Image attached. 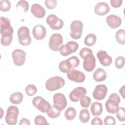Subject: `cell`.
<instances>
[{
    "mask_svg": "<svg viewBox=\"0 0 125 125\" xmlns=\"http://www.w3.org/2000/svg\"><path fill=\"white\" fill-rule=\"evenodd\" d=\"M80 57L83 59V67L87 72H91L96 66V59L92 51L88 47L82 48L79 52Z\"/></svg>",
    "mask_w": 125,
    "mask_h": 125,
    "instance_id": "cell-2",
    "label": "cell"
},
{
    "mask_svg": "<svg viewBox=\"0 0 125 125\" xmlns=\"http://www.w3.org/2000/svg\"><path fill=\"white\" fill-rule=\"evenodd\" d=\"M90 118V115L88 109L84 108L82 109L80 112L79 119L83 123H87Z\"/></svg>",
    "mask_w": 125,
    "mask_h": 125,
    "instance_id": "cell-26",
    "label": "cell"
},
{
    "mask_svg": "<svg viewBox=\"0 0 125 125\" xmlns=\"http://www.w3.org/2000/svg\"><path fill=\"white\" fill-rule=\"evenodd\" d=\"M76 116V111L73 107H68L64 112V117L68 121L73 120Z\"/></svg>",
    "mask_w": 125,
    "mask_h": 125,
    "instance_id": "cell-27",
    "label": "cell"
},
{
    "mask_svg": "<svg viewBox=\"0 0 125 125\" xmlns=\"http://www.w3.org/2000/svg\"><path fill=\"white\" fill-rule=\"evenodd\" d=\"M46 21L50 27L53 30H60L63 26V21L54 14H50L46 18Z\"/></svg>",
    "mask_w": 125,
    "mask_h": 125,
    "instance_id": "cell-13",
    "label": "cell"
},
{
    "mask_svg": "<svg viewBox=\"0 0 125 125\" xmlns=\"http://www.w3.org/2000/svg\"><path fill=\"white\" fill-rule=\"evenodd\" d=\"M79 48L78 43L74 41H69L62 45L59 51L63 56H67L71 53L75 52Z\"/></svg>",
    "mask_w": 125,
    "mask_h": 125,
    "instance_id": "cell-11",
    "label": "cell"
},
{
    "mask_svg": "<svg viewBox=\"0 0 125 125\" xmlns=\"http://www.w3.org/2000/svg\"><path fill=\"white\" fill-rule=\"evenodd\" d=\"M83 26V23L81 21H73L70 25V35L71 37L75 40L80 39L82 36Z\"/></svg>",
    "mask_w": 125,
    "mask_h": 125,
    "instance_id": "cell-7",
    "label": "cell"
},
{
    "mask_svg": "<svg viewBox=\"0 0 125 125\" xmlns=\"http://www.w3.org/2000/svg\"><path fill=\"white\" fill-rule=\"evenodd\" d=\"M53 105L58 110H63L67 106V102L65 96L62 93H57L53 97Z\"/></svg>",
    "mask_w": 125,
    "mask_h": 125,
    "instance_id": "cell-10",
    "label": "cell"
},
{
    "mask_svg": "<svg viewBox=\"0 0 125 125\" xmlns=\"http://www.w3.org/2000/svg\"><path fill=\"white\" fill-rule=\"evenodd\" d=\"M58 67L60 71L63 73H66L69 70L72 69L70 62L67 60L61 61L59 64Z\"/></svg>",
    "mask_w": 125,
    "mask_h": 125,
    "instance_id": "cell-29",
    "label": "cell"
},
{
    "mask_svg": "<svg viewBox=\"0 0 125 125\" xmlns=\"http://www.w3.org/2000/svg\"><path fill=\"white\" fill-rule=\"evenodd\" d=\"M125 85H123L122 87H121L120 88V90H119V93L121 95L123 99L125 98Z\"/></svg>",
    "mask_w": 125,
    "mask_h": 125,
    "instance_id": "cell-44",
    "label": "cell"
},
{
    "mask_svg": "<svg viewBox=\"0 0 125 125\" xmlns=\"http://www.w3.org/2000/svg\"><path fill=\"white\" fill-rule=\"evenodd\" d=\"M92 114L95 116L100 115L103 112V106L101 103L95 102L92 104L90 107Z\"/></svg>",
    "mask_w": 125,
    "mask_h": 125,
    "instance_id": "cell-23",
    "label": "cell"
},
{
    "mask_svg": "<svg viewBox=\"0 0 125 125\" xmlns=\"http://www.w3.org/2000/svg\"><path fill=\"white\" fill-rule=\"evenodd\" d=\"M63 45V38L60 33H54L50 37L48 45L50 49L58 51Z\"/></svg>",
    "mask_w": 125,
    "mask_h": 125,
    "instance_id": "cell-8",
    "label": "cell"
},
{
    "mask_svg": "<svg viewBox=\"0 0 125 125\" xmlns=\"http://www.w3.org/2000/svg\"><path fill=\"white\" fill-rule=\"evenodd\" d=\"M23 94L20 92H16L12 94L10 97V102L13 104H18L21 103L23 100Z\"/></svg>",
    "mask_w": 125,
    "mask_h": 125,
    "instance_id": "cell-24",
    "label": "cell"
},
{
    "mask_svg": "<svg viewBox=\"0 0 125 125\" xmlns=\"http://www.w3.org/2000/svg\"><path fill=\"white\" fill-rule=\"evenodd\" d=\"M64 84V80L60 76H56L49 78L45 82V86L47 90L53 91L61 88Z\"/></svg>",
    "mask_w": 125,
    "mask_h": 125,
    "instance_id": "cell-4",
    "label": "cell"
},
{
    "mask_svg": "<svg viewBox=\"0 0 125 125\" xmlns=\"http://www.w3.org/2000/svg\"><path fill=\"white\" fill-rule=\"evenodd\" d=\"M86 90L83 87H77L74 88L69 94L70 100L73 102H77L80 98L86 94Z\"/></svg>",
    "mask_w": 125,
    "mask_h": 125,
    "instance_id": "cell-16",
    "label": "cell"
},
{
    "mask_svg": "<svg viewBox=\"0 0 125 125\" xmlns=\"http://www.w3.org/2000/svg\"><path fill=\"white\" fill-rule=\"evenodd\" d=\"M67 60L70 62L72 69L77 67L80 64V60L76 56H72L68 58Z\"/></svg>",
    "mask_w": 125,
    "mask_h": 125,
    "instance_id": "cell-37",
    "label": "cell"
},
{
    "mask_svg": "<svg viewBox=\"0 0 125 125\" xmlns=\"http://www.w3.org/2000/svg\"><path fill=\"white\" fill-rule=\"evenodd\" d=\"M11 7V4L10 1L8 0H0V10L2 12L8 11Z\"/></svg>",
    "mask_w": 125,
    "mask_h": 125,
    "instance_id": "cell-33",
    "label": "cell"
},
{
    "mask_svg": "<svg viewBox=\"0 0 125 125\" xmlns=\"http://www.w3.org/2000/svg\"><path fill=\"white\" fill-rule=\"evenodd\" d=\"M45 6L49 9H54L57 4L56 0H45L44 1Z\"/></svg>",
    "mask_w": 125,
    "mask_h": 125,
    "instance_id": "cell-39",
    "label": "cell"
},
{
    "mask_svg": "<svg viewBox=\"0 0 125 125\" xmlns=\"http://www.w3.org/2000/svg\"><path fill=\"white\" fill-rule=\"evenodd\" d=\"M97 38L95 34H88L85 37L84 40V43L87 46H91L93 45L96 42Z\"/></svg>",
    "mask_w": 125,
    "mask_h": 125,
    "instance_id": "cell-25",
    "label": "cell"
},
{
    "mask_svg": "<svg viewBox=\"0 0 125 125\" xmlns=\"http://www.w3.org/2000/svg\"><path fill=\"white\" fill-rule=\"evenodd\" d=\"M0 21V43L3 46H8L11 44L13 40V28L8 18L1 17Z\"/></svg>",
    "mask_w": 125,
    "mask_h": 125,
    "instance_id": "cell-1",
    "label": "cell"
},
{
    "mask_svg": "<svg viewBox=\"0 0 125 125\" xmlns=\"http://www.w3.org/2000/svg\"><path fill=\"white\" fill-rule=\"evenodd\" d=\"M26 54L24 51L20 49H15L12 53V57L14 64L18 66L22 65L25 61Z\"/></svg>",
    "mask_w": 125,
    "mask_h": 125,
    "instance_id": "cell-12",
    "label": "cell"
},
{
    "mask_svg": "<svg viewBox=\"0 0 125 125\" xmlns=\"http://www.w3.org/2000/svg\"><path fill=\"white\" fill-rule=\"evenodd\" d=\"M80 104L82 107L84 108H88L91 103V99L87 96L83 95L80 99Z\"/></svg>",
    "mask_w": 125,
    "mask_h": 125,
    "instance_id": "cell-35",
    "label": "cell"
},
{
    "mask_svg": "<svg viewBox=\"0 0 125 125\" xmlns=\"http://www.w3.org/2000/svg\"><path fill=\"white\" fill-rule=\"evenodd\" d=\"M104 124L105 125H114L116 124L115 118L111 116H107L104 119Z\"/></svg>",
    "mask_w": 125,
    "mask_h": 125,
    "instance_id": "cell-40",
    "label": "cell"
},
{
    "mask_svg": "<svg viewBox=\"0 0 125 125\" xmlns=\"http://www.w3.org/2000/svg\"><path fill=\"white\" fill-rule=\"evenodd\" d=\"M32 104L34 107L43 113H46L51 106L48 101L41 96L34 98L32 100Z\"/></svg>",
    "mask_w": 125,
    "mask_h": 125,
    "instance_id": "cell-9",
    "label": "cell"
},
{
    "mask_svg": "<svg viewBox=\"0 0 125 125\" xmlns=\"http://www.w3.org/2000/svg\"><path fill=\"white\" fill-rule=\"evenodd\" d=\"M20 125H30V123L29 120L28 119L26 118H22L21 121L19 123Z\"/></svg>",
    "mask_w": 125,
    "mask_h": 125,
    "instance_id": "cell-43",
    "label": "cell"
},
{
    "mask_svg": "<svg viewBox=\"0 0 125 125\" xmlns=\"http://www.w3.org/2000/svg\"><path fill=\"white\" fill-rule=\"evenodd\" d=\"M107 90V87L105 84H98L96 86L93 92V97L98 101L102 100L106 96Z\"/></svg>",
    "mask_w": 125,
    "mask_h": 125,
    "instance_id": "cell-15",
    "label": "cell"
},
{
    "mask_svg": "<svg viewBox=\"0 0 125 125\" xmlns=\"http://www.w3.org/2000/svg\"><path fill=\"white\" fill-rule=\"evenodd\" d=\"M97 57L100 63L104 66L110 65L112 62V58L108 55L107 53L104 50H99L97 53Z\"/></svg>",
    "mask_w": 125,
    "mask_h": 125,
    "instance_id": "cell-17",
    "label": "cell"
},
{
    "mask_svg": "<svg viewBox=\"0 0 125 125\" xmlns=\"http://www.w3.org/2000/svg\"><path fill=\"white\" fill-rule=\"evenodd\" d=\"M110 11L108 4L105 2H100L96 4L94 7L95 13L99 16H104L107 14Z\"/></svg>",
    "mask_w": 125,
    "mask_h": 125,
    "instance_id": "cell-20",
    "label": "cell"
},
{
    "mask_svg": "<svg viewBox=\"0 0 125 125\" xmlns=\"http://www.w3.org/2000/svg\"><path fill=\"white\" fill-rule=\"evenodd\" d=\"M121 101L120 96L116 93H112L105 104L106 111L110 113L114 114L119 107Z\"/></svg>",
    "mask_w": 125,
    "mask_h": 125,
    "instance_id": "cell-3",
    "label": "cell"
},
{
    "mask_svg": "<svg viewBox=\"0 0 125 125\" xmlns=\"http://www.w3.org/2000/svg\"><path fill=\"white\" fill-rule=\"evenodd\" d=\"M66 73L68 79L71 81H73L75 83H81L83 82L85 80V75L83 73L79 70L71 69Z\"/></svg>",
    "mask_w": 125,
    "mask_h": 125,
    "instance_id": "cell-14",
    "label": "cell"
},
{
    "mask_svg": "<svg viewBox=\"0 0 125 125\" xmlns=\"http://www.w3.org/2000/svg\"><path fill=\"white\" fill-rule=\"evenodd\" d=\"M93 78L95 81L98 82L104 81L106 78V73L104 69L98 68L93 73Z\"/></svg>",
    "mask_w": 125,
    "mask_h": 125,
    "instance_id": "cell-22",
    "label": "cell"
},
{
    "mask_svg": "<svg viewBox=\"0 0 125 125\" xmlns=\"http://www.w3.org/2000/svg\"><path fill=\"white\" fill-rule=\"evenodd\" d=\"M32 34L34 38L37 40L43 39L46 34V30L44 26L38 24L35 26L32 29Z\"/></svg>",
    "mask_w": 125,
    "mask_h": 125,
    "instance_id": "cell-18",
    "label": "cell"
},
{
    "mask_svg": "<svg viewBox=\"0 0 125 125\" xmlns=\"http://www.w3.org/2000/svg\"><path fill=\"white\" fill-rule=\"evenodd\" d=\"M125 58L123 56H119L116 58L115 65L118 69L122 68L125 64Z\"/></svg>",
    "mask_w": 125,
    "mask_h": 125,
    "instance_id": "cell-38",
    "label": "cell"
},
{
    "mask_svg": "<svg viewBox=\"0 0 125 125\" xmlns=\"http://www.w3.org/2000/svg\"><path fill=\"white\" fill-rule=\"evenodd\" d=\"M25 91L28 96H32L37 93V88L34 84H29L26 86Z\"/></svg>",
    "mask_w": 125,
    "mask_h": 125,
    "instance_id": "cell-32",
    "label": "cell"
},
{
    "mask_svg": "<svg viewBox=\"0 0 125 125\" xmlns=\"http://www.w3.org/2000/svg\"><path fill=\"white\" fill-rule=\"evenodd\" d=\"M29 8L28 2L26 0H21L18 1L16 5V8L17 10H21L23 12H26Z\"/></svg>",
    "mask_w": 125,
    "mask_h": 125,
    "instance_id": "cell-30",
    "label": "cell"
},
{
    "mask_svg": "<svg viewBox=\"0 0 125 125\" xmlns=\"http://www.w3.org/2000/svg\"><path fill=\"white\" fill-rule=\"evenodd\" d=\"M106 22L109 27L115 29L121 25L122 19L116 15L111 14L106 18Z\"/></svg>",
    "mask_w": 125,
    "mask_h": 125,
    "instance_id": "cell-19",
    "label": "cell"
},
{
    "mask_svg": "<svg viewBox=\"0 0 125 125\" xmlns=\"http://www.w3.org/2000/svg\"><path fill=\"white\" fill-rule=\"evenodd\" d=\"M115 113L119 121L122 122L125 121V110L123 107H119Z\"/></svg>",
    "mask_w": 125,
    "mask_h": 125,
    "instance_id": "cell-34",
    "label": "cell"
},
{
    "mask_svg": "<svg viewBox=\"0 0 125 125\" xmlns=\"http://www.w3.org/2000/svg\"><path fill=\"white\" fill-rule=\"evenodd\" d=\"M18 37L20 43L23 46H27L31 42V38L28 27L25 26L19 28L17 32Z\"/></svg>",
    "mask_w": 125,
    "mask_h": 125,
    "instance_id": "cell-5",
    "label": "cell"
},
{
    "mask_svg": "<svg viewBox=\"0 0 125 125\" xmlns=\"http://www.w3.org/2000/svg\"><path fill=\"white\" fill-rule=\"evenodd\" d=\"M19 114V108L14 105L10 106L7 109L5 115V122L9 125H15L17 123Z\"/></svg>",
    "mask_w": 125,
    "mask_h": 125,
    "instance_id": "cell-6",
    "label": "cell"
},
{
    "mask_svg": "<svg viewBox=\"0 0 125 125\" xmlns=\"http://www.w3.org/2000/svg\"><path fill=\"white\" fill-rule=\"evenodd\" d=\"M110 4L114 8H118L121 6L123 3L122 0H111Z\"/></svg>",
    "mask_w": 125,
    "mask_h": 125,
    "instance_id": "cell-41",
    "label": "cell"
},
{
    "mask_svg": "<svg viewBox=\"0 0 125 125\" xmlns=\"http://www.w3.org/2000/svg\"><path fill=\"white\" fill-rule=\"evenodd\" d=\"M91 124L92 125H103V123L101 119H100L99 117H95L94 118L92 121Z\"/></svg>",
    "mask_w": 125,
    "mask_h": 125,
    "instance_id": "cell-42",
    "label": "cell"
},
{
    "mask_svg": "<svg viewBox=\"0 0 125 125\" xmlns=\"http://www.w3.org/2000/svg\"><path fill=\"white\" fill-rule=\"evenodd\" d=\"M46 113L49 118L54 119L58 117L60 115L61 111L57 110L53 105L51 106V107Z\"/></svg>",
    "mask_w": 125,
    "mask_h": 125,
    "instance_id": "cell-31",
    "label": "cell"
},
{
    "mask_svg": "<svg viewBox=\"0 0 125 125\" xmlns=\"http://www.w3.org/2000/svg\"><path fill=\"white\" fill-rule=\"evenodd\" d=\"M34 123L36 125H49L45 118L42 115H37L34 119Z\"/></svg>",
    "mask_w": 125,
    "mask_h": 125,
    "instance_id": "cell-36",
    "label": "cell"
},
{
    "mask_svg": "<svg viewBox=\"0 0 125 125\" xmlns=\"http://www.w3.org/2000/svg\"><path fill=\"white\" fill-rule=\"evenodd\" d=\"M31 12L36 18H42L45 15V10L40 4L34 3L31 7Z\"/></svg>",
    "mask_w": 125,
    "mask_h": 125,
    "instance_id": "cell-21",
    "label": "cell"
},
{
    "mask_svg": "<svg viewBox=\"0 0 125 125\" xmlns=\"http://www.w3.org/2000/svg\"><path fill=\"white\" fill-rule=\"evenodd\" d=\"M116 41L121 44L125 43V31L123 29H119L115 34Z\"/></svg>",
    "mask_w": 125,
    "mask_h": 125,
    "instance_id": "cell-28",
    "label": "cell"
}]
</instances>
